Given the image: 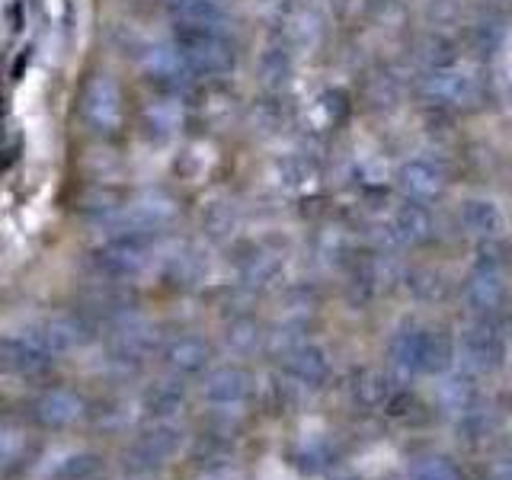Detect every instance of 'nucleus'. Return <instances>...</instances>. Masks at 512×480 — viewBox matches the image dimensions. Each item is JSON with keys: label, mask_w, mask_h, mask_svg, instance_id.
<instances>
[{"label": "nucleus", "mask_w": 512, "mask_h": 480, "mask_svg": "<svg viewBox=\"0 0 512 480\" xmlns=\"http://www.w3.org/2000/svg\"><path fill=\"white\" fill-rule=\"evenodd\" d=\"M503 42V23L500 20H480L471 26V45L480 55H490Z\"/></svg>", "instance_id": "31"}, {"label": "nucleus", "mask_w": 512, "mask_h": 480, "mask_svg": "<svg viewBox=\"0 0 512 480\" xmlns=\"http://www.w3.org/2000/svg\"><path fill=\"white\" fill-rule=\"evenodd\" d=\"M407 480H461V468L445 455H429L407 471Z\"/></svg>", "instance_id": "30"}, {"label": "nucleus", "mask_w": 512, "mask_h": 480, "mask_svg": "<svg viewBox=\"0 0 512 480\" xmlns=\"http://www.w3.org/2000/svg\"><path fill=\"white\" fill-rule=\"evenodd\" d=\"M186 384L183 378L167 375V378H154L141 394V410L151 416V420H176L180 410L186 407Z\"/></svg>", "instance_id": "19"}, {"label": "nucleus", "mask_w": 512, "mask_h": 480, "mask_svg": "<svg viewBox=\"0 0 512 480\" xmlns=\"http://www.w3.org/2000/svg\"><path fill=\"white\" fill-rule=\"evenodd\" d=\"M224 340H228V346L237 352V356H250V352L260 349L263 343V327H260V320L250 317V314H240L234 317L228 330H224Z\"/></svg>", "instance_id": "24"}, {"label": "nucleus", "mask_w": 512, "mask_h": 480, "mask_svg": "<svg viewBox=\"0 0 512 480\" xmlns=\"http://www.w3.org/2000/svg\"><path fill=\"white\" fill-rule=\"evenodd\" d=\"M100 333V327L93 324V320L74 308V311H58V314H48L42 324L32 330V336L52 352V356H58V352H74L80 346H87L93 336Z\"/></svg>", "instance_id": "7"}, {"label": "nucleus", "mask_w": 512, "mask_h": 480, "mask_svg": "<svg viewBox=\"0 0 512 480\" xmlns=\"http://www.w3.org/2000/svg\"><path fill=\"white\" fill-rule=\"evenodd\" d=\"M151 260H154V234H138V231L112 234L90 256L96 276L109 282H128L141 276L151 266Z\"/></svg>", "instance_id": "3"}, {"label": "nucleus", "mask_w": 512, "mask_h": 480, "mask_svg": "<svg viewBox=\"0 0 512 480\" xmlns=\"http://www.w3.org/2000/svg\"><path fill=\"white\" fill-rule=\"evenodd\" d=\"M132 480H151V474H132Z\"/></svg>", "instance_id": "35"}, {"label": "nucleus", "mask_w": 512, "mask_h": 480, "mask_svg": "<svg viewBox=\"0 0 512 480\" xmlns=\"http://www.w3.org/2000/svg\"><path fill=\"white\" fill-rule=\"evenodd\" d=\"M282 372L285 378L298 384V388H324L330 378V356L327 349H320L317 343H298L288 352H282Z\"/></svg>", "instance_id": "15"}, {"label": "nucleus", "mask_w": 512, "mask_h": 480, "mask_svg": "<svg viewBox=\"0 0 512 480\" xmlns=\"http://www.w3.org/2000/svg\"><path fill=\"white\" fill-rule=\"evenodd\" d=\"M167 13L180 26H205L221 32L228 26V13H224L218 0H167Z\"/></svg>", "instance_id": "21"}, {"label": "nucleus", "mask_w": 512, "mask_h": 480, "mask_svg": "<svg viewBox=\"0 0 512 480\" xmlns=\"http://www.w3.org/2000/svg\"><path fill=\"white\" fill-rule=\"evenodd\" d=\"M506 359V336L500 324L493 320H480V324L468 327L455 340V362L461 365V372L468 375H490L503 365Z\"/></svg>", "instance_id": "5"}, {"label": "nucleus", "mask_w": 512, "mask_h": 480, "mask_svg": "<svg viewBox=\"0 0 512 480\" xmlns=\"http://www.w3.org/2000/svg\"><path fill=\"white\" fill-rule=\"evenodd\" d=\"M23 448H26L23 432H16L13 426H0V468L16 464V458L23 455Z\"/></svg>", "instance_id": "33"}, {"label": "nucleus", "mask_w": 512, "mask_h": 480, "mask_svg": "<svg viewBox=\"0 0 512 480\" xmlns=\"http://www.w3.org/2000/svg\"><path fill=\"white\" fill-rule=\"evenodd\" d=\"M52 352H48L32 333L0 336V372L16 378H42L52 368Z\"/></svg>", "instance_id": "11"}, {"label": "nucleus", "mask_w": 512, "mask_h": 480, "mask_svg": "<svg viewBox=\"0 0 512 480\" xmlns=\"http://www.w3.org/2000/svg\"><path fill=\"white\" fill-rule=\"evenodd\" d=\"M29 416L42 429H68L87 416V400L77 388H45L32 397Z\"/></svg>", "instance_id": "8"}, {"label": "nucleus", "mask_w": 512, "mask_h": 480, "mask_svg": "<svg viewBox=\"0 0 512 480\" xmlns=\"http://www.w3.org/2000/svg\"><path fill=\"white\" fill-rule=\"evenodd\" d=\"M144 77H148V84L160 96H167V100H180V96L192 87V80H196L192 71L186 68L183 55L176 52L173 45H157L144 55Z\"/></svg>", "instance_id": "10"}, {"label": "nucleus", "mask_w": 512, "mask_h": 480, "mask_svg": "<svg viewBox=\"0 0 512 480\" xmlns=\"http://www.w3.org/2000/svg\"><path fill=\"white\" fill-rule=\"evenodd\" d=\"M80 109H84L87 125H93L96 132H116V128L122 125V116H125V100H122L119 84L106 74L90 77L87 87H84Z\"/></svg>", "instance_id": "9"}, {"label": "nucleus", "mask_w": 512, "mask_h": 480, "mask_svg": "<svg viewBox=\"0 0 512 480\" xmlns=\"http://www.w3.org/2000/svg\"><path fill=\"white\" fill-rule=\"evenodd\" d=\"M103 471V458L96 452H74L52 471V480H93Z\"/></svg>", "instance_id": "26"}, {"label": "nucleus", "mask_w": 512, "mask_h": 480, "mask_svg": "<svg viewBox=\"0 0 512 480\" xmlns=\"http://www.w3.org/2000/svg\"><path fill=\"white\" fill-rule=\"evenodd\" d=\"M407 285H410V292H413L416 298H423V301H436V298L445 295V282H442V276H439V272H429V269L413 272V276L407 279Z\"/></svg>", "instance_id": "32"}, {"label": "nucleus", "mask_w": 512, "mask_h": 480, "mask_svg": "<svg viewBox=\"0 0 512 480\" xmlns=\"http://www.w3.org/2000/svg\"><path fill=\"white\" fill-rule=\"evenodd\" d=\"M215 349L202 333H176L160 346V359H164L167 372L176 378H196L212 365Z\"/></svg>", "instance_id": "13"}, {"label": "nucleus", "mask_w": 512, "mask_h": 480, "mask_svg": "<svg viewBox=\"0 0 512 480\" xmlns=\"http://www.w3.org/2000/svg\"><path fill=\"white\" fill-rule=\"evenodd\" d=\"M458 221L461 228L468 231L471 237H480V240H493L496 234L503 231V212L500 205L493 199H468L461 208H458Z\"/></svg>", "instance_id": "20"}, {"label": "nucleus", "mask_w": 512, "mask_h": 480, "mask_svg": "<svg viewBox=\"0 0 512 480\" xmlns=\"http://www.w3.org/2000/svg\"><path fill=\"white\" fill-rule=\"evenodd\" d=\"M439 404L452 416H461L464 410H471L474 404H480V391H477V384H474V375H468V372L448 375L439 384Z\"/></svg>", "instance_id": "23"}, {"label": "nucleus", "mask_w": 512, "mask_h": 480, "mask_svg": "<svg viewBox=\"0 0 512 480\" xmlns=\"http://www.w3.org/2000/svg\"><path fill=\"white\" fill-rule=\"evenodd\" d=\"M420 93L432 106H468L477 100L480 87L474 74L448 64L439 71H426V77L420 80Z\"/></svg>", "instance_id": "12"}, {"label": "nucleus", "mask_w": 512, "mask_h": 480, "mask_svg": "<svg viewBox=\"0 0 512 480\" xmlns=\"http://www.w3.org/2000/svg\"><path fill=\"white\" fill-rule=\"evenodd\" d=\"M493 480H512V461L500 464V468H496V474H493Z\"/></svg>", "instance_id": "34"}, {"label": "nucleus", "mask_w": 512, "mask_h": 480, "mask_svg": "<svg viewBox=\"0 0 512 480\" xmlns=\"http://www.w3.org/2000/svg\"><path fill=\"white\" fill-rule=\"evenodd\" d=\"M186 445V429L176 420H154L144 426L135 442L125 452V468L128 474H154L164 468L170 458H176Z\"/></svg>", "instance_id": "4"}, {"label": "nucleus", "mask_w": 512, "mask_h": 480, "mask_svg": "<svg viewBox=\"0 0 512 480\" xmlns=\"http://www.w3.org/2000/svg\"><path fill=\"white\" fill-rule=\"evenodd\" d=\"M384 231H388V244H394V247H420L436 234V221H432V212L426 208V202L407 199L391 215V224Z\"/></svg>", "instance_id": "16"}, {"label": "nucleus", "mask_w": 512, "mask_h": 480, "mask_svg": "<svg viewBox=\"0 0 512 480\" xmlns=\"http://www.w3.org/2000/svg\"><path fill=\"white\" fill-rule=\"evenodd\" d=\"M388 359L400 378L448 375L455 365V340L423 324H404L391 336Z\"/></svg>", "instance_id": "1"}, {"label": "nucleus", "mask_w": 512, "mask_h": 480, "mask_svg": "<svg viewBox=\"0 0 512 480\" xmlns=\"http://www.w3.org/2000/svg\"><path fill=\"white\" fill-rule=\"evenodd\" d=\"M400 388L394 384L391 375L378 372V368H362V372L352 378V397L359 400L362 407L375 410V407H388V400L397 394Z\"/></svg>", "instance_id": "22"}, {"label": "nucleus", "mask_w": 512, "mask_h": 480, "mask_svg": "<svg viewBox=\"0 0 512 480\" xmlns=\"http://www.w3.org/2000/svg\"><path fill=\"white\" fill-rule=\"evenodd\" d=\"M202 397L205 404H212L218 410H234L253 397V375L244 365H218L208 372L202 384Z\"/></svg>", "instance_id": "14"}, {"label": "nucleus", "mask_w": 512, "mask_h": 480, "mask_svg": "<svg viewBox=\"0 0 512 480\" xmlns=\"http://www.w3.org/2000/svg\"><path fill=\"white\" fill-rule=\"evenodd\" d=\"M192 458H196L199 468L218 471L231 461V442L224 436H218V432H208V436H202L196 442V448H192Z\"/></svg>", "instance_id": "27"}, {"label": "nucleus", "mask_w": 512, "mask_h": 480, "mask_svg": "<svg viewBox=\"0 0 512 480\" xmlns=\"http://www.w3.org/2000/svg\"><path fill=\"white\" fill-rule=\"evenodd\" d=\"M461 298L468 304L471 314L480 317H493L503 308L506 298V282H503V269H490V266H474V272L468 276L461 288Z\"/></svg>", "instance_id": "18"}, {"label": "nucleus", "mask_w": 512, "mask_h": 480, "mask_svg": "<svg viewBox=\"0 0 512 480\" xmlns=\"http://www.w3.org/2000/svg\"><path fill=\"white\" fill-rule=\"evenodd\" d=\"M276 276H279V260L272 253H250L240 263V282L247 288H266Z\"/></svg>", "instance_id": "28"}, {"label": "nucleus", "mask_w": 512, "mask_h": 480, "mask_svg": "<svg viewBox=\"0 0 512 480\" xmlns=\"http://www.w3.org/2000/svg\"><path fill=\"white\" fill-rule=\"evenodd\" d=\"M416 61H420L426 71H439V68H448V64H455V48L445 36H426L416 45Z\"/></svg>", "instance_id": "29"}, {"label": "nucleus", "mask_w": 512, "mask_h": 480, "mask_svg": "<svg viewBox=\"0 0 512 480\" xmlns=\"http://www.w3.org/2000/svg\"><path fill=\"white\" fill-rule=\"evenodd\" d=\"M260 77H263V84L272 90L288 84V77H292V55H288V48H282V45L266 48V52L260 55Z\"/></svg>", "instance_id": "25"}, {"label": "nucleus", "mask_w": 512, "mask_h": 480, "mask_svg": "<svg viewBox=\"0 0 512 480\" xmlns=\"http://www.w3.org/2000/svg\"><path fill=\"white\" fill-rule=\"evenodd\" d=\"M160 349V336L154 333L151 324H144V320L132 311L119 317L116 324H109V333H106V359L119 368H138L148 356Z\"/></svg>", "instance_id": "6"}, {"label": "nucleus", "mask_w": 512, "mask_h": 480, "mask_svg": "<svg viewBox=\"0 0 512 480\" xmlns=\"http://www.w3.org/2000/svg\"><path fill=\"white\" fill-rule=\"evenodd\" d=\"M445 170L436 160L426 157H413L407 164H400L397 170V186L410 202H432L445 192Z\"/></svg>", "instance_id": "17"}, {"label": "nucleus", "mask_w": 512, "mask_h": 480, "mask_svg": "<svg viewBox=\"0 0 512 480\" xmlns=\"http://www.w3.org/2000/svg\"><path fill=\"white\" fill-rule=\"evenodd\" d=\"M173 48L183 55L192 77H224L234 71L237 52L228 32L205 26H173Z\"/></svg>", "instance_id": "2"}]
</instances>
